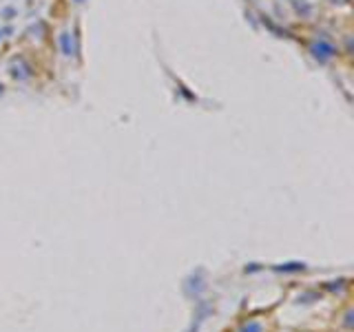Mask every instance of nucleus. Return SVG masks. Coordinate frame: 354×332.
Segmentation results:
<instances>
[{
	"label": "nucleus",
	"mask_w": 354,
	"mask_h": 332,
	"mask_svg": "<svg viewBox=\"0 0 354 332\" xmlns=\"http://www.w3.org/2000/svg\"><path fill=\"white\" fill-rule=\"evenodd\" d=\"M204 290H206V270L197 268L184 279V294L189 299H197Z\"/></svg>",
	"instance_id": "1"
},
{
	"label": "nucleus",
	"mask_w": 354,
	"mask_h": 332,
	"mask_svg": "<svg viewBox=\"0 0 354 332\" xmlns=\"http://www.w3.org/2000/svg\"><path fill=\"white\" fill-rule=\"evenodd\" d=\"M336 53H339V51H336V47L332 45L330 40H325V38L314 40L312 45H310V56H312L319 64H328Z\"/></svg>",
	"instance_id": "2"
},
{
	"label": "nucleus",
	"mask_w": 354,
	"mask_h": 332,
	"mask_svg": "<svg viewBox=\"0 0 354 332\" xmlns=\"http://www.w3.org/2000/svg\"><path fill=\"white\" fill-rule=\"evenodd\" d=\"M9 73H12L14 80H20V82H23V80H29V78H31V67L23 60V58H18V60L12 62V67H9Z\"/></svg>",
	"instance_id": "3"
},
{
	"label": "nucleus",
	"mask_w": 354,
	"mask_h": 332,
	"mask_svg": "<svg viewBox=\"0 0 354 332\" xmlns=\"http://www.w3.org/2000/svg\"><path fill=\"white\" fill-rule=\"evenodd\" d=\"M211 312H213V306L208 301H200V303H197V312H195V317H193V323H191L189 332H197V330H200V325L204 323V319H206Z\"/></svg>",
	"instance_id": "4"
},
{
	"label": "nucleus",
	"mask_w": 354,
	"mask_h": 332,
	"mask_svg": "<svg viewBox=\"0 0 354 332\" xmlns=\"http://www.w3.org/2000/svg\"><path fill=\"white\" fill-rule=\"evenodd\" d=\"M58 42H60V49H62V56L64 58H71L76 56V47H73V40H71V34H60L58 36Z\"/></svg>",
	"instance_id": "5"
},
{
	"label": "nucleus",
	"mask_w": 354,
	"mask_h": 332,
	"mask_svg": "<svg viewBox=\"0 0 354 332\" xmlns=\"http://www.w3.org/2000/svg\"><path fill=\"white\" fill-rule=\"evenodd\" d=\"M272 270H275V272H303L305 264H303V261H286V264L275 266Z\"/></svg>",
	"instance_id": "6"
},
{
	"label": "nucleus",
	"mask_w": 354,
	"mask_h": 332,
	"mask_svg": "<svg viewBox=\"0 0 354 332\" xmlns=\"http://www.w3.org/2000/svg\"><path fill=\"white\" fill-rule=\"evenodd\" d=\"M239 332H264V325H261L259 321H246L239 328Z\"/></svg>",
	"instance_id": "7"
},
{
	"label": "nucleus",
	"mask_w": 354,
	"mask_h": 332,
	"mask_svg": "<svg viewBox=\"0 0 354 332\" xmlns=\"http://www.w3.org/2000/svg\"><path fill=\"white\" fill-rule=\"evenodd\" d=\"M294 9H297L299 14H303V16H310V12H312V7H310V5H305V3L299 5L297 0H294Z\"/></svg>",
	"instance_id": "8"
},
{
	"label": "nucleus",
	"mask_w": 354,
	"mask_h": 332,
	"mask_svg": "<svg viewBox=\"0 0 354 332\" xmlns=\"http://www.w3.org/2000/svg\"><path fill=\"white\" fill-rule=\"evenodd\" d=\"M14 14H16V9H14V7H5V9H3V18H5V20H12V16H14Z\"/></svg>",
	"instance_id": "9"
},
{
	"label": "nucleus",
	"mask_w": 354,
	"mask_h": 332,
	"mask_svg": "<svg viewBox=\"0 0 354 332\" xmlns=\"http://www.w3.org/2000/svg\"><path fill=\"white\" fill-rule=\"evenodd\" d=\"M345 325H347V328H350V325H352V310L345 314Z\"/></svg>",
	"instance_id": "10"
},
{
	"label": "nucleus",
	"mask_w": 354,
	"mask_h": 332,
	"mask_svg": "<svg viewBox=\"0 0 354 332\" xmlns=\"http://www.w3.org/2000/svg\"><path fill=\"white\" fill-rule=\"evenodd\" d=\"M5 93V87H3V84H0V95H3Z\"/></svg>",
	"instance_id": "11"
},
{
	"label": "nucleus",
	"mask_w": 354,
	"mask_h": 332,
	"mask_svg": "<svg viewBox=\"0 0 354 332\" xmlns=\"http://www.w3.org/2000/svg\"><path fill=\"white\" fill-rule=\"evenodd\" d=\"M0 40H3V31H0Z\"/></svg>",
	"instance_id": "12"
},
{
	"label": "nucleus",
	"mask_w": 354,
	"mask_h": 332,
	"mask_svg": "<svg viewBox=\"0 0 354 332\" xmlns=\"http://www.w3.org/2000/svg\"><path fill=\"white\" fill-rule=\"evenodd\" d=\"M76 3H84V0H76Z\"/></svg>",
	"instance_id": "13"
},
{
	"label": "nucleus",
	"mask_w": 354,
	"mask_h": 332,
	"mask_svg": "<svg viewBox=\"0 0 354 332\" xmlns=\"http://www.w3.org/2000/svg\"><path fill=\"white\" fill-rule=\"evenodd\" d=\"M332 3H339V0H332Z\"/></svg>",
	"instance_id": "14"
}]
</instances>
